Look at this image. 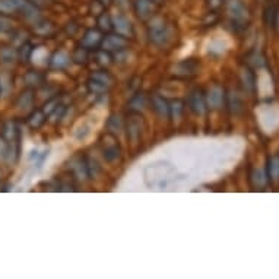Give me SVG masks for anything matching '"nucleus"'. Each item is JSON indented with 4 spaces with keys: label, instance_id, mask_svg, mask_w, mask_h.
I'll return each mask as SVG.
<instances>
[{
    "label": "nucleus",
    "instance_id": "obj_7",
    "mask_svg": "<svg viewBox=\"0 0 279 279\" xmlns=\"http://www.w3.org/2000/svg\"><path fill=\"white\" fill-rule=\"evenodd\" d=\"M222 99H224V92L219 86H214L209 89L208 92V97H206V102L211 108H218L221 107L222 104Z\"/></svg>",
    "mask_w": 279,
    "mask_h": 279
},
{
    "label": "nucleus",
    "instance_id": "obj_11",
    "mask_svg": "<svg viewBox=\"0 0 279 279\" xmlns=\"http://www.w3.org/2000/svg\"><path fill=\"white\" fill-rule=\"evenodd\" d=\"M152 102H154V107H155V110L158 111V114L163 115V117H164V115L165 117L170 115V107L167 105V102H165L161 97L155 95V97L152 98Z\"/></svg>",
    "mask_w": 279,
    "mask_h": 279
},
{
    "label": "nucleus",
    "instance_id": "obj_22",
    "mask_svg": "<svg viewBox=\"0 0 279 279\" xmlns=\"http://www.w3.org/2000/svg\"><path fill=\"white\" fill-rule=\"evenodd\" d=\"M151 2H152V3H155V5H161L164 0H151Z\"/></svg>",
    "mask_w": 279,
    "mask_h": 279
},
{
    "label": "nucleus",
    "instance_id": "obj_13",
    "mask_svg": "<svg viewBox=\"0 0 279 279\" xmlns=\"http://www.w3.org/2000/svg\"><path fill=\"white\" fill-rule=\"evenodd\" d=\"M0 57H2V60L5 62V63H11V62H14L15 59H17V54H15V51L12 49H3L0 50Z\"/></svg>",
    "mask_w": 279,
    "mask_h": 279
},
{
    "label": "nucleus",
    "instance_id": "obj_19",
    "mask_svg": "<svg viewBox=\"0 0 279 279\" xmlns=\"http://www.w3.org/2000/svg\"><path fill=\"white\" fill-rule=\"evenodd\" d=\"M12 28V25H11V22L9 21H6L3 15L0 17V31H9Z\"/></svg>",
    "mask_w": 279,
    "mask_h": 279
},
{
    "label": "nucleus",
    "instance_id": "obj_9",
    "mask_svg": "<svg viewBox=\"0 0 279 279\" xmlns=\"http://www.w3.org/2000/svg\"><path fill=\"white\" fill-rule=\"evenodd\" d=\"M69 62H70V59H69V56L66 54L65 51L56 53V54L53 56V59H51V65L54 66V67H57V69L66 67V66L69 65Z\"/></svg>",
    "mask_w": 279,
    "mask_h": 279
},
{
    "label": "nucleus",
    "instance_id": "obj_20",
    "mask_svg": "<svg viewBox=\"0 0 279 279\" xmlns=\"http://www.w3.org/2000/svg\"><path fill=\"white\" fill-rule=\"evenodd\" d=\"M115 3L120 6H124V5H127V0H115Z\"/></svg>",
    "mask_w": 279,
    "mask_h": 279
},
{
    "label": "nucleus",
    "instance_id": "obj_16",
    "mask_svg": "<svg viewBox=\"0 0 279 279\" xmlns=\"http://www.w3.org/2000/svg\"><path fill=\"white\" fill-rule=\"evenodd\" d=\"M243 82H244V86H247V89L253 88V76H251V73L248 70L243 72Z\"/></svg>",
    "mask_w": 279,
    "mask_h": 279
},
{
    "label": "nucleus",
    "instance_id": "obj_4",
    "mask_svg": "<svg viewBox=\"0 0 279 279\" xmlns=\"http://www.w3.org/2000/svg\"><path fill=\"white\" fill-rule=\"evenodd\" d=\"M189 105L196 114H205L206 113V98L200 91H195L189 97Z\"/></svg>",
    "mask_w": 279,
    "mask_h": 279
},
{
    "label": "nucleus",
    "instance_id": "obj_2",
    "mask_svg": "<svg viewBox=\"0 0 279 279\" xmlns=\"http://www.w3.org/2000/svg\"><path fill=\"white\" fill-rule=\"evenodd\" d=\"M168 37H170V34H168V28L165 27L164 21L155 19L154 25H151V38L157 44H164Z\"/></svg>",
    "mask_w": 279,
    "mask_h": 279
},
{
    "label": "nucleus",
    "instance_id": "obj_6",
    "mask_svg": "<svg viewBox=\"0 0 279 279\" xmlns=\"http://www.w3.org/2000/svg\"><path fill=\"white\" fill-rule=\"evenodd\" d=\"M134 8L137 15L142 19L152 17L154 11H155V3H152L151 0H136L134 2Z\"/></svg>",
    "mask_w": 279,
    "mask_h": 279
},
{
    "label": "nucleus",
    "instance_id": "obj_3",
    "mask_svg": "<svg viewBox=\"0 0 279 279\" xmlns=\"http://www.w3.org/2000/svg\"><path fill=\"white\" fill-rule=\"evenodd\" d=\"M127 41L126 38H123V35H108L102 40L101 46L104 51H114V50H121L123 47H126Z\"/></svg>",
    "mask_w": 279,
    "mask_h": 279
},
{
    "label": "nucleus",
    "instance_id": "obj_18",
    "mask_svg": "<svg viewBox=\"0 0 279 279\" xmlns=\"http://www.w3.org/2000/svg\"><path fill=\"white\" fill-rule=\"evenodd\" d=\"M89 88L92 91H95V92H104L107 89V85H104V83H101L94 79V82H89Z\"/></svg>",
    "mask_w": 279,
    "mask_h": 279
},
{
    "label": "nucleus",
    "instance_id": "obj_14",
    "mask_svg": "<svg viewBox=\"0 0 279 279\" xmlns=\"http://www.w3.org/2000/svg\"><path fill=\"white\" fill-rule=\"evenodd\" d=\"M253 180H254V184L256 186H264L266 184V181H267V179H266V176H264V173H263L262 170H257V171H254L253 173Z\"/></svg>",
    "mask_w": 279,
    "mask_h": 279
},
{
    "label": "nucleus",
    "instance_id": "obj_5",
    "mask_svg": "<svg viewBox=\"0 0 279 279\" xmlns=\"http://www.w3.org/2000/svg\"><path fill=\"white\" fill-rule=\"evenodd\" d=\"M111 22H113V28L117 31V34H120L123 37H131L133 30H131L130 21L127 18L117 15V17L111 18Z\"/></svg>",
    "mask_w": 279,
    "mask_h": 279
},
{
    "label": "nucleus",
    "instance_id": "obj_17",
    "mask_svg": "<svg viewBox=\"0 0 279 279\" xmlns=\"http://www.w3.org/2000/svg\"><path fill=\"white\" fill-rule=\"evenodd\" d=\"M95 81H98V82L104 83V85H111V79L105 75V73H101V72H98V73H95L94 76H92Z\"/></svg>",
    "mask_w": 279,
    "mask_h": 279
},
{
    "label": "nucleus",
    "instance_id": "obj_8",
    "mask_svg": "<svg viewBox=\"0 0 279 279\" xmlns=\"http://www.w3.org/2000/svg\"><path fill=\"white\" fill-rule=\"evenodd\" d=\"M19 12V0H0V15L8 17Z\"/></svg>",
    "mask_w": 279,
    "mask_h": 279
},
{
    "label": "nucleus",
    "instance_id": "obj_21",
    "mask_svg": "<svg viewBox=\"0 0 279 279\" xmlns=\"http://www.w3.org/2000/svg\"><path fill=\"white\" fill-rule=\"evenodd\" d=\"M98 2L101 3V5H105V6H107V5H110L111 0H98Z\"/></svg>",
    "mask_w": 279,
    "mask_h": 279
},
{
    "label": "nucleus",
    "instance_id": "obj_12",
    "mask_svg": "<svg viewBox=\"0 0 279 279\" xmlns=\"http://www.w3.org/2000/svg\"><path fill=\"white\" fill-rule=\"evenodd\" d=\"M267 173H269V177L273 181L279 180V157H273L269 161Z\"/></svg>",
    "mask_w": 279,
    "mask_h": 279
},
{
    "label": "nucleus",
    "instance_id": "obj_10",
    "mask_svg": "<svg viewBox=\"0 0 279 279\" xmlns=\"http://www.w3.org/2000/svg\"><path fill=\"white\" fill-rule=\"evenodd\" d=\"M99 41H101V35H99L98 31H94V30H91V31H88L86 35H85L82 44L85 46V47H95Z\"/></svg>",
    "mask_w": 279,
    "mask_h": 279
},
{
    "label": "nucleus",
    "instance_id": "obj_1",
    "mask_svg": "<svg viewBox=\"0 0 279 279\" xmlns=\"http://www.w3.org/2000/svg\"><path fill=\"white\" fill-rule=\"evenodd\" d=\"M227 11H228V15L232 18V21L237 24H246L248 19V11L241 0H230Z\"/></svg>",
    "mask_w": 279,
    "mask_h": 279
},
{
    "label": "nucleus",
    "instance_id": "obj_15",
    "mask_svg": "<svg viewBox=\"0 0 279 279\" xmlns=\"http://www.w3.org/2000/svg\"><path fill=\"white\" fill-rule=\"evenodd\" d=\"M99 22V27L102 28V30H110L111 28V25H113V22H111V18L108 17L107 14H102L98 19Z\"/></svg>",
    "mask_w": 279,
    "mask_h": 279
}]
</instances>
